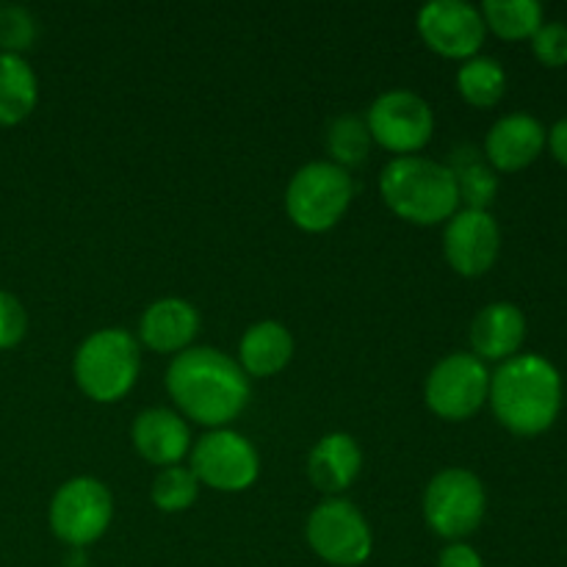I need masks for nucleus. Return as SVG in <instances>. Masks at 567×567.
<instances>
[{
    "instance_id": "1",
    "label": "nucleus",
    "mask_w": 567,
    "mask_h": 567,
    "mask_svg": "<svg viewBox=\"0 0 567 567\" xmlns=\"http://www.w3.org/2000/svg\"><path fill=\"white\" fill-rule=\"evenodd\" d=\"M166 391L186 421L225 430L247 410L249 377L236 358L214 347H192L166 369Z\"/></svg>"
},
{
    "instance_id": "2",
    "label": "nucleus",
    "mask_w": 567,
    "mask_h": 567,
    "mask_svg": "<svg viewBox=\"0 0 567 567\" xmlns=\"http://www.w3.org/2000/svg\"><path fill=\"white\" fill-rule=\"evenodd\" d=\"M487 402L513 435H543L563 410V377L543 354H515L491 374Z\"/></svg>"
},
{
    "instance_id": "3",
    "label": "nucleus",
    "mask_w": 567,
    "mask_h": 567,
    "mask_svg": "<svg viewBox=\"0 0 567 567\" xmlns=\"http://www.w3.org/2000/svg\"><path fill=\"white\" fill-rule=\"evenodd\" d=\"M382 203L393 216L419 227L443 225L460 210V194L446 164L404 155L388 161L380 175Z\"/></svg>"
},
{
    "instance_id": "4",
    "label": "nucleus",
    "mask_w": 567,
    "mask_h": 567,
    "mask_svg": "<svg viewBox=\"0 0 567 567\" xmlns=\"http://www.w3.org/2000/svg\"><path fill=\"white\" fill-rule=\"evenodd\" d=\"M142 371V349L127 330L105 327L78 347L72 377L83 396L97 404H114L133 391Z\"/></svg>"
},
{
    "instance_id": "5",
    "label": "nucleus",
    "mask_w": 567,
    "mask_h": 567,
    "mask_svg": "<svg viewBox=\"0 0 567 567\" xmlns=\"http://www.w3.org/2000/svg\"><path fill=\"white\" fill-rule=\"evenodd\" d=\"M354 199V183L332 161L299 166L286 188V214L299 230L327 233L347 216Z\"/></svg>"
},
{
    "instance_id": "6",
    "label": "nucleus",
    "mask_w": 567,
    "mask_h": 567,
    "mask_svg": "<svg viewBox=\"0 0 567 567\" xmlns=\"http://www.w3.org/2000/svg\"><path fill=\"white\" fill-rule=\"evenodd\" d=\"M487 493L468 468H443L424 491V520L437 537L463 543L485 520Z\"/></svg>"
},
{
    "instance_id": "7",
    "label": "nucleus",
    "mask_w": 567,
    "mask_h": 567,
    "mask_svg": "<svg viewBox=\"0 0 567 567\" xmlns=\"http://www.w3.org/2000/svg\"><path fill=\"white\" fill-rule=\"evenodd\" d=\"M50 532L70 548H86L109 532L114 520V496L94 476L64 482L50 498Z\"/></svg>"
},
{
    "instance_id": "8",
    "label": "nucleus",
    "mask_w": 567,
    "mask_h": 567,
    "mask_svg": "<svg viewBox=\"0 0 567 567\" xmlns=\"http://www.w3.org/2000/svg\"><path fill=\"white\" fill-rule=\"evenodd\" d=\"M305 540L321 563L360 567L374 551V532L365 515L347 498H327L310 513Z\"/></svg>"
},
{
    "instance_id": "9",
    "label": "nucleus",
    "mask_w": 567,
    "mask_h": 567,
    "mask_svg": "<svg viewBox=\"0 0 567 567\" xmlns=\"http://www.w3.org/2000/svg\"><path fill=\"white\" fill-rule=\"evenodd\" d=\"M491 371L471 352H452L437 360L424 385L426 408L443 421H468L487 404Z\"/></svg>"
},
{
    "instance_id": "10",
    "label": "nucleus",
    "mask_w": 567,
    "mask_h": 567,
    "mask_svg": "<svg viewBox=\"0 0 567 567\" xmlns=\"http://www.w3.org/2000/svg\"><path fill=\"white\" fill-rule=\"evenodd\" d=\"M371 138L396 158L419 155L435 133V114L421 94L410 89L382 92L365 111Z\"/></svg>"
},
{
    "instance_id": "11",
    "label": "nucleus",
    "mask_w": 567,
    "mask_h": 567,
    "mask_svg": "<svg viewBox=\"0 0 567 567\" xmlns=\"http://www.w3.org/2000/svg\"><path fill=\"white\" fill-rule=\"evenodd\" d=\"M192 474L199 485L219 493H244L258 482L260 454L236 430H210L192 446Z\"/></svg>"
},
{
    "instance_id": "12",
    "label": "nucleus",
    "mask_w": 567,
    "mask_h": 567,
    "mask_svg": "<svg viewBox=\"0 0 567 567\" xmlns=\"http://www.w3.org/2000/svg\"><path fill=\"white\" fill-rule=\"evenodd\" d=\"M415 28L432 53L457 61L480 55L487 37L482 11L465 0H432L419 11Z\"/></svg>"
},
{
    "instance_id": "13",
    "label": "nucleus",
    "mask_w": 567,
    "mask_h": 567,
    "mask_svg": "<svg viewBox=\"0 0 567 567\" xmlns=\"http://www.w3.org/2000/svg\"><path fill=\"white\" fill-rule=\"evenodd\" d=\"M502 230L491 210L460 208L443 230V255L463 277H482L496 266Z\"/></svg>"
},
{
    "instance_id": "14",
    "label": "nucleus",
    "mask_w": 567,
    "mask_h": 567,
    "mask_svg": "<svg viewBox=\"0 0 567 567\" xmlns=\"http://www.w3.org/2000/svg\"><path fill=\"white\" fill-rule=\"evenodd\" d=\"M546 125L526 111L502 116L485 136V158L496 172H518L535 164L546 150Z\"/></svg>"
},
{
    "instance_id": "15",
    "label": "nucleus",
    "mask_w": 567,
    "mask_h": 567,
    "mask_svg": "<svg viewBox=\"0 0 567 567\" xmlns=\"http://www.w3.org/2000/svg\"><path fill=\"white\" fill-rule=\"evenodd\" d=\"M133 449L150 465H181L186 454H192V430L181 413L166 408H150L136 415L131 430Z\"/></svg>"
},
{
    "instance_id": "16",
    "label": "nucleus",
    "mask_w": 567,
    "mask_h": 567,
    "mask_svg": "<svg viewBox=\"0 0 567 567\" xmlns=\"http://www.w3.org/2000/svg\"><path fill=\"white\" fill-rule=\"evenodd\" d=\"M199 332V313L181 297H164L147 305L138 319V343L158 354H181L194 347Z\"/></svg>"
},
{
    "instance_id": "17",
    "label": "nucleus",
    "mask_w": 567,
    "mask_h": 567,
    "mask_svg": "<svg viewBox=\"0 0 567 567\" xmlns=\"http://www.w3.org/2000/svg\"><path fill=\"white\" fill-rule=\"evenodd\" d=\"M526 341V316L513 302H491L471 321V349L482 363H504L520 354Z\"/></svg>"
},
{
    "instance_id": "18",
    "label": "nucleus",
    "mask_w": 567,
    "mask_h": 567,
    "mask_svg": "<svg viewBox=\"0 0 567 567\" xmlns=\"http://www.w3.org/2000/svg\"><path fill=\"white\" fill-rule=\"evenodd\" d=\"M363 468V452L347 432H330L313 446L308 457V480L324 496L338 498L354 485Z\"/></svg>"
},
{
    "instance_id": "19",
    "label": "nucleus",
    "mask_w": 567,
    "mask_h": 567,
    "mask_svg": "<svg viewBox=\"0 0 567 567\" xmlns=\"http://www.w3.org/2000/svg\"><path fill=\"white\" fill-rule=\"evenodd\" d=\"M293 358V336L280 321H258L249 327L238 341V365L247 377H275L291 363Z\"/></svg>"
},
{
    "instance_id": "20",
    "label": "nucleus",
    "mask_w": 567,
    "mask_h": 567,
    "mask_svg": "<svg viewBox=\"0 0 567 567\" xmlns=\"http://www.w3.org/2000/svg\"><path fill=\"white\" fill-rule=\"evenodd\" d=\"M446 166L457 183L460 205L471 210H491L498 194V172L487 164L485 153L474 144H460L452 150Z\"/></svg>"
},
{
    "instance_id": "21",
    "label": "nucleus",
    "mask_w": 567,
    "mask_h": 567,
    "mask_svg": "<svg viewBox=\"0 0 567 567\" xmlns=\"http://www.w3.org/2000/svg\"><path fill=\"white\" fill-rule=\"evenodd\" d=\"M39 81L25 55L0 53V127H14L33 114Z\"/></svg>"
},
{
    "instance_id": "22",
    "label": "nucleus",
    "mask_w": 567,
    "mask_h": 567,
    "mask_svg": "<svg viewBox=\"0 0 567 567\" xmlns=\"http://www.w3.org/2000/svg\"><path fill=\"white\" fill-rule=\"evenodd\" d=\"M480 11L487 31L509 39V42L532 39L537 28L546 22L543 20V6L537 0H485Z\"/></svg>"
},
{
    "instance_id": "23",
    "label": "nucleus",
    "mask_w": 567,
    "mask_h": 567,
    "mask_svg": "<svg viewBox=\"0 0 567 567\" xmlns=\"http://www.w3.org/2000/svg\"><path fill=\"white\" fill-rule=\"evenodd\" d=\"M457 92L474 109H493L507 92V72L491 55H474L457 70Z\"/></svg>"
},
{
    "instance_id": "24",
    "label": "nucleus",
    "mask_w": 567,
    "mask_h": 567,
    "mask_svg": "<svg viewBox=\"0 0 567 567\" xmlns=\"http://www.w3.org/2000/svg\"><path fill=\"white\" fill-rule=\"evenodd\" d=\"M327 153H330V161L341 169H354V166L365 164L371 153V138L369 125H365V116L354 114H341L327 125L324 133Z\"/></svg>"
},
{
    "instance_id": "25",
    "label": "nucleus",
    "mask_w": 567,
    "mask_h": 567,
    "mask_svg": "<svg viewBox=\"0 0 567 567\" xmlns=\"http://www.w3.org/2000/svg\"><path fill=\"white\" fill-rule=\"evenodd\" d=\"M150 498L161 513H186L199 498V482L188 465H169L161 468L153 480Z\"/></svg>"
},
{
    "instance_id": "26",
    "label": "nucleus",
    "mask_w": 567,
    "mask_h": 567,
    "mask_svg": "<svg viewBox=\"0 0 567 567\" xmlns=\"http://www.w3.org/2000/svg\"><path fill=\"white\" fill-rule=\"evenodd\" d=\"M37 42V20L25 6H0V53L22 55Z\"/></svg>"
},
{
    "instance_id": "27",
    "label": "nucleus",
    "mask_w": 567,
    "mask_h": 567,
    "mask_svg": "<svg viewBox=\"0 0 567 567\" xmlns=\"http://www.w3.org/2000/svg\"><path fill=\"white\" fill-rule=\"evenodd\" d=\"M532 53L546 66L567 64V22L551 20L543 22L532 37Z\"/></svg>"
},
{
    "instance_id": "28",
    "label": "nucleus",
    "mask_w": 567,
    "mask_h": 567,
    "mask_svg": "<svg viewBox=\"0 0 567 567\" xmlns=\"http://www.w3.org/2000/svg\"><path fill=\"white\" fill-rule=\"evenodd\" d=\"M28 332V313L14 293L0 288V352L22 343Z\"/></svg>"
},
{
    "instance_id": "29",
    "label": "nucleus",
    "mask_w": 567,
    "mask_h": 567,
    "mask_svg": "<svg viewBox=\"0 0 567 567\" xmlns=\"http://www.w3.org/2000/svg\"><path fill=\"white\" fill-rule=\"evenodd\" d=\"M437 567H485V563L468 543H449L437 557Z\"/></svg>"
},
{
    "instance_id": "30",
    "label": "nucleus",
    "mask_w": 567,
    "mask_h": 567,
    "mask_svg": "<svg viewBox=\"0 0 567 567\" xmlns=\"http://www.w3.org/2000/svg\"><path fill=\"white\" fill-rule=\"evenodd\" d=\"M546 144H548V150H551L554 158H557L559 164L567 166V116H563L559 122H554L551 131H548V136H546Z\"/></svg>"
}]
</instances>
